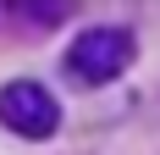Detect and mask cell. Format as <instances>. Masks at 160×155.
I'll list each match as a JSON object with an SVG mask.
<instances>
[{"label": "cell", "mask_w": 160, "mask_h": 155, "mask_svg": "<svg viewBox=\"0 0 160 155\" xmlns=\"http://www.w3.org/2000/svg\"><path fill=\"white\" fill-rule=\"evenodd\" d=\"M0 127L28 144H44L61 133V100L39 78H11V83H0Z\"/></svg>", "instance_id": "2"}, {"label": "cell", "mask_w": 160, "mask_h": 155, "mask_svg": "<svg viewBox=\"0 0 160 155\" xmlns=\"http://www.w3.org/2000/svg\"><path fill=\"white\" fill-rule=\"evenodd\" d=\"M11 17H33V22H44V28H50V22H61V17H66V6H11Z\"/></svg>", "instance_id": "3"}, {"label": "cell", "mask_w": 160, "mask_h": 155, "mask_svg": "<svg viewBox=\"0 0 160 155\" xmlns=\"http://www.w3.org/2000/svg\"><path fill=\"white\" fill-rule=\"evenodd\" d=\"M138 61V39L132 28H116V22H94V28H83L61 56V72L72 89H105L116 78L127 72Z\"/></svg>", "instance_id": "1"}]
</instances>
